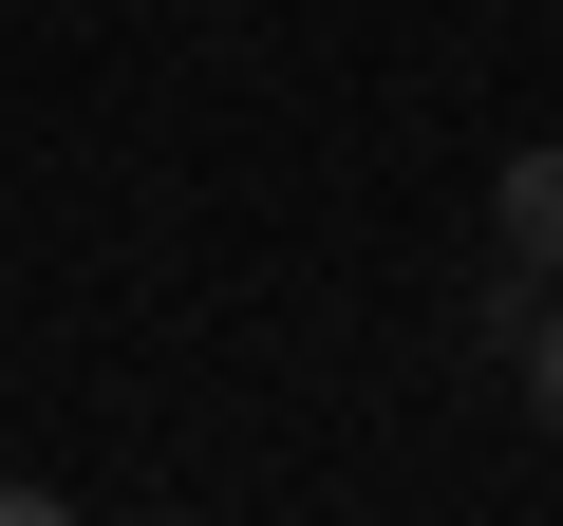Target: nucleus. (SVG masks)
I'll use <instances>...</instances> for the list:
<instances>
[{"mask_svg": "<svg viewBox=\"0 0 563 526\" xmlns=\"http://www.w3.org/2000/svg\"><path fill=\"white\" fill-rule=\"evenodd\" d=\"M488 244H507V263H526V283H563V132H544V151H507V169H488Z\"/></svg>", "mask_w": 563, "mask_h": 526, "instance_id": "nucleus-1", "label": "nucleus"}, {"mask_svg": "<svg viewBox=\"0 0 563 526\" xmlns=\"http://www.w3.org/2000/svg\"><path fill=\"white\" fill-rule=\"evenodd\" d=\"M526 320H544V283H526V263L488 244V283H470V339H488V358H526Z\"/></svg>", "mask_w": 563, "mask_h": 526, "instance_id": "nucleus-2", "label": "nucleus"}, {"mask_svg": "<svg viewBox=\"0 0 563 526\" xmlns=\"http://www.w3.org/2000/svg\"><path fill=\"white\" fill-rule=\"evenodd\" d=\"M526 414L563 432V283H544V320H526Z\"/></svg>", "mask_w": 563, "mask_h": 526, "instance_id": "nucleus-3", "label": "nucleus"}, {"mask_svg": "<svg viewBox=\"0 0 563 526\" xmlns=\"http://www.w3.org/2000/svg\"><path fill=\"white\" fill-rule=\"evenodd\" d=\"M0 526H76V507H57V489H0Z\"/></svg>", "mask_w": 563, "mask_h": 526, "instance_id": "nucleus-4", "label": "nucleus"}]
</instances>
